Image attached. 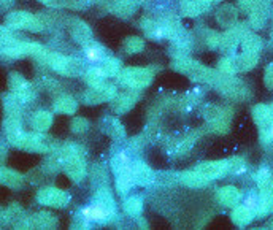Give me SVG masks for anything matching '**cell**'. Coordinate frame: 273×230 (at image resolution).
<instances>
[{"mask_svg": "<svg viewBox=\"0 0 273 230\" xmlns=\"http://www.w3.org/2000/svg\"><path fill=\"white\" fill-rule=\"evenodd\" d=\"M86 56H88V59L92 61V62H100L102 61V53L95 48H89L86 51Z\"/></svg>", "mask_w": 273, "mask_h": 230, "instance_id": "cell-2", "label": "cell"}, {"mask_svg": "<svg viewBox=\"0 0 273 230\" xmlns=\"http://www.w3.org/2000/svg\"><path fill=\"white\" fill-rule=\"evenodd\" d=\"M83 216L84 219L88 221H95V222H100V221H105L108 216H110V213L105 208V206L102 205H89L86 208L83 210Z\"/></svg>", "mask_w": 273, "mask_h": 230, "instance_id": "cell-1", "label": "cell"}]
</instances>
